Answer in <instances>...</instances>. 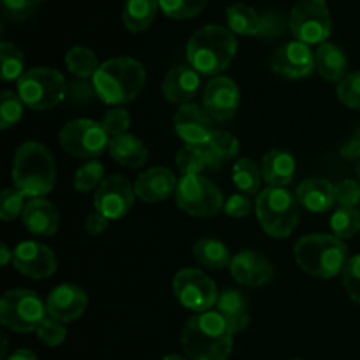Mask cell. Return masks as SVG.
<instances>
[{
	"label": "cell",
	"instance_id": "6da1fadb",
	"mask_svg": "<svg viewBox=\"0 0 360 360\" xmlns=\"http://www.w3.org/2000/svg\"><path fill=\"white\" fill-rule=\"evenodd\" d=\"M181 347L192 360H227L232 330L218 311L197 313L183 329Z\"/></svg>",
	"mask_w": 360,
	"mask_h": 360
},
{
	"label": "cell",
	"instance_id": "7a4b0ae2",
	"mask_svg": "<svg viewBox=\"0 0 360 360\" xmlns=\"http://www.w3.org/2000/svg\"><path fill=\"white\" fill-rule=\"evenodd\" d=\"M91 81L97 97L102 102L109 105L127 104L143 91L146 83V70L136 58L118 56L101 63Z\"/></svg>",
	"mask_w": 360,
	"mask_h": 360
},
{
	"label": "cell",
	"instance_id": "3957f363",
	"mask_svg": "<svg viewBox=\"0 0 360 360\" xmlns=\"http://www.w3.org/2000/svg\"><path fill=\"white\" fill-rule=\"evenodd\" d=\"M238 41L234 32L221 25H206L193 32L186 44V58L192 69L206 76L224 72L234 60Z\"/></svg>",
	"mask_w": 360,
	"mask_h": 360
},
{
	"label": "cell",
	"instance_id": "277c9868",
	"mask_svg": "<svg viewBox=\"0 0 360 360\" xmlns=\"http://www.w3.org/2000/svg\"><path fill=\"white\" fill-rule=\"evenodd\" d=\"M14 186L27 197H42L49 193L56 181V165L48 148L35 141H27L16 150L13 160Z\"/></svg>",
	"mask_w": 360,
	"mask_h": 360
},
{
	"label": "cell",
	"instance_id": "5b68a950",
	"mask_svg": "<svg viewBox=\"0 0 360 360\" xmlns=\"http://www.w3.org/2000/svg\"><path fill=\"white\" fill-rule=\"evenodd\" d=\"M295 262L315 278L330 280L347 266V245L336 236L309 234L294 246Z\"/></svg>",
	"mask_w": 360,
	"mask_h": 360
},
{
	"label": "cell",
	"instance_id": "8992f818",
	"mask_svg": "<svg viewBox=\"0 0 360 360\" xmlns=\"http://www.w3.org/2000/svg\"><path fill=\"white\" fill-rule=\"evenodd\" d=\"M257 218L271 238H288L299 224L297 197L287 188L269 186L257 195Z\"/></svg>",
	"mask_w": 360,
	"mask_h": 360
},
{
	"label": "cell",
	"instance_id": "52a82bcc",
	"mask_svg": "<svg viewBox=\"0 0 360 360\" xmlns=\"http://www.w3.org/2000/svg\"><path fill=\"white\" fill-rule=\"evenodd\" d=\"M67 81L49 67H35L18 79V95L34 111H48L67 97Z\"/></svg>",
	"mask_w": 360,
	"mask_h": 360
},
{
	"label": "cell",
	"instance_id": "ba28073f",
	"mask_svg": "<svg viewBox=\"0 0 360 360\" xmlns=\"http://www.w3.org/2000/svg\"><path fill=\"white\" fill-rule=\"evenodd\" d=\"M46 306L35 292L27 288H14L4 294L0 301V322L14 333L37 330L46 319Z\"/></svg>",
	"mask_w": 360,
	"mask_h": 360
},
{
	"label": "cell",
	"instance_id": "9c48e42d",
	"mask_svg": "<svg viewBox=\"0 0 360 360\" xmlns=\"http://www.w3.org/2000/svg\"><path fill=\"white\" fill-rule=\"evenodd\" d=\"M288 27L294 37L304 44H323L333 30L326 0H299L290 11Z\"/></svg>",
	"mask_w": 360,
	"mask_h": 360
},
{
	"label": "cell",
	"instance_id": "30bf717a",
	"mask_svg": "<svg viewBox=\"0 0 360 360\" xmlns=\"http://www.w3.org/2000/svg\"><path fill=\"white\" fill-rule=\"evenodd\" d=\"M176 202L179 210L193 217H214L224 210V195L214 183L200 174L183 176L176 188Z\"/></svg>",
	"mask_w": 360,
	"mask_h": 360
},
{
	"label": "cell",
	"instance_id": "8fae6325",
	"mask_svg": "<svg viewBox=\"0 0 360 360\" xmlns=\"http://www.w3.org/2000/svg\"><path fill=\"white\" fill-rule=\"evenodd\" d=\"M109 136L102 123L94 120H72L60 130V144L69 155L77 158H95L109 148Z\"/></svg>",
	"mask_w": 360,
	"mask_h": 360
},
{
	"label": "cell",
	"instance_id": "7c38bea8",
	"mask_svg": "<svg viewBox=\"0 0 360 360\" xmlns=\"http://www.w3.org/2000/svg\"><path fill=\"white\" fill-rule=\"evenodd\" d=\"M172 287L178 301L190 311L204 313L218 301L217 285L199 269H181L174 276Z\"/></svg>",
	"mask_w": 360,
	"mask_h": 360
},
{
	"label": "cell",
	"instance_id": "4fadbf2b",
	"mask_svg": "<svg viewBox=\"0 0 360 360\" xmlns=\"http://www.w3.org/2000/svg\"><path fill=\"white\" fill-rule=\"evenodd\" d=\"M136 190L123 176L115 174L101 183L94 195V206L108 220H120L132 210Z\"/></svg>",
	"mask_w": 360,
	"mask_h": 360
},
{
	"label": "cell",
	"instance_id": "5bb4252c",
	"mask_svg": "<svg viewBox=\"0 0 360 360\" xmlns=\"http://www.w3.org/2000/svg\"><path fill=\"white\" fill-rule=\"evenodd\" d=\"M14 267L32 280H44L55 274L56 255L39 241H23L16 246L13 257Z\"/></svg>",
	"mask_w": 360,
	"mask_h": 360
},
{
	"label": "cell",
	"instance_id": "9a60e30c",
	"mask_svg": "<svg viewBox=\"0 0 360 360\" xmlns=\"http://www.w3.org/2000/svg\"><path fill=\"white\" fill-rule=\"evenodd\" d=\"M202 104L214 122H229L239 108V88L231 77L218 76L206 84Z\"/></svg>",
	"mask_w": 360,
	"mask_h": 360
},
{
	"label": "cell",
	"instance_id": "2e32d148",
	"mask_svg": "<svg viewBox=\"0 0 360 360\" xmlns=\"http://www.w3.org/2000/svg\"><path fill=\"white\" fill-rule=\"evenodd\" d=\"M316 65V58L308 44L301 41H290L276 49L271 58V67L276 74L290 79H301L309 76Z\"/></svg>",
	"mask_w": 360,
	"mask_h": 360
},
{
	"label": "cell",
	"instance_id": "e0dca14e",
	"mask_svg": "<svg viewBox=\"0 0 360 360\" xmlns=\"http://www.w3.org/2000/svg\"><path fill=\"white\" fill-rule=\"evenodd\" d=\"M176 134L192 146H207L213 136L211 116L197 104H183L174 116Z\"/></svg>",
	"mask_w": 360,
	"mask_h": 360
},
{
	"label": "cell",
	"instance_id": "ac0fdd59",
	"mask_svg": "<svg viewBox=\"0 0 360 360\" xmlns=\"http://www.w3.org/2000/svg\"><path fill=\"white\" fill-rule=\"evenodd\" d=\"M88 306V295L81 287L72 283H62L53 288L51 294L46 301V309H48L51 319L60 320V322H74L84 313Z\"/></svg>",
	"mask_w": 360,
	"mask_h": 360
},
{
	"label": "cell",
	"instance_id": "d6986e66",
	"mask_svg": "<svg viewBox=\"0 0 360 360\" xmlns=\"http://www.w3.org/2000/svg\"><path fill=\"white\" fill-rule=\"evenodd\" d=\"M231 274L238 283L246 287H262L274 276L273 264L269 259L253 250H245L232 257Z\"/></svg>",
	"mask_w": 360,
	"mask_h": 360
},
{
	"label": "cell",
	"instance_id": "ffe728a7",
	"mask_svg": "<svg viewBox=\"0 0 360 360\" xmlns=\"http://www.w3.org/2000/svg\"><path fill=\"white\" fill-rule=\"evenodd\" d=\"M178 188V179L169 169L153 167L141 172L136 179V197L144 202H160L169 199Z\"/></svg>",
	"mask_w": 360,
	"mask_h": 360
},
{
	"label": "cell",
	"instance_id": "44dd1931",
	"mask_svg": "<svg viewBox=\"0 0 360 360\" xmlns=\"http://www.w3.org/2000/svg\"><path fill=\"white\" fill-rule=\"evenodd\" d=\"M200 86L199 72L192 67H174L165 74L162 81V91L169 102L174 104H190Z\"/></svg>",
	"mask_w": 360,
	"mask_h": 360
},
{
	"label": "cell",
	"instance_id": "7402d4cb",
	"mask_svg": "<svg viewBox=\"0 0 360 360\" xmlns=\"http://www.w3.org/2000/svg\"><path fill=\"white\" fill-rule=\"evenodd\" d=\"M25 229L35 236H53L58 231L60 217L56 207L42 197H35L25 204L23 210Z\"/></svg>",
	"mask_w": 360,
	"mask_h": 360
},
{
	"label": "cell",
	"instance_id": "603a6c76",
	"mask_svg": "<svg viewBox=\"0 0 360 360\" xmlns=\"http://www.w3.org/2000/svg\"><path fill=\"white\" fill-rule=\"evenodd\" d=\"M295 197H297L299 206L304 210L311 213H326L336 202V186L327 179H304L297 186Z\"/></svg>",
	"mask_w": 360,
	"mask_h": 360
},
{
	"label": "cell",
	"instance_id": "cb8c5ba5",
	"mask_svg": "<svg viewBox=\"0 0 360 360\" xmlns=\"http://www.w3.org/2000/svg\"><path fill=\"white\" fill-rule=\"evenodd\" d=\"M260 171H262V179L267 185L283 188L294 179L295 160L288 151L274 148L264 155Z\"/></svg>",
	"mask_w": 360,
	"mask_h": 360
},
{
	"label": "cell",
	"instance_id": "d4e9b609",
	"mask_svg": "<svg viewBox=\"0 0 360 360\" xmlns=\"http://www.w3.org/2000/svg\"><path fill=\"white\" fill-rule=\"evenodd\" d=\"M109 153L115 162L123 167L137 169L146 164L148 148L139 137L132 134H122L109 141Z\"/></svg>",
	"mask_w": 360,
	"mask_h": 360
},
{
	"label": "cell",
	"instance_id": "484cf974",
	"mask_svg": "<svg viewBox=\"0 0 360 360\" xmlns=\"http://www.w3.org/2000/svg\"><path fill=\"white\" fill-rule=\"evenodd\" d=\"M315 58L316 69H319L320 76L323 79L330 81V83H338V81L347 76L348 58L340 46L333 44V42H323L316 49Z\"/></svg>",
	"mask_w": 360,
	"mask_h": 360
},
{
	"label": "cell",
	"instance_id": "4316f807",
	"mask_svg": "<svg viewBox=\"0 0 360 360\" xmlns=\"http://www.w3.org/2000/svg\"><path fill=\"white\" fill-rule=\"evenodd\" d=\"M218 313L224 316V320L227 322L229 329L232 330V334H238L241 330L246 329L250 322L248 308H246V301L243 297L241 292L238 290H225L218 295L217 301Z\"/></svg>",
	"mask_w": 360,
	"mask_h": 360
},
{
	"label": "cell",
	"instance_id": "83f0119b",
	"mask_svg": "<svg viewBox=\"0 0 360 360\" xmlns=\"http://www.w3.org/2000/svg\"><path fill=\"white\" fill-rule=\"evenodd\" d=\"M158 7V0H127L122 13L123 25L130 32H144L155 21Z\"/></svg>",
	"mask_w": 360,
	"mask_h": 360
},
{
	"label": "cell",
	"instance_id": "f1b7e54d",
	"mask_svg": "<svg viewBox=\"0 0 360 360\" xmlns=\"http://www.w3.org/2000/svg\"><path fill=\"white\" fill-rule=\"evenodd\" d=\"M193 257L200 266L214 271L231 267L232 262L227 246L213 238H202L200 241H197L193 246Z\"/></svg>",
	"mask_w": 360,
	"mask_h": 360
},
{
	"label": "cell",
	"instance_id": "f546056e",
	"mask_svg": "<svg viewBox=\"0 0 360 360\" xmlns=\"http://www.w3.org/2000/svg\"><path fill=\"white\" fill-rule=\"evenodd\" d=\"M229 30L239 35H259L260 30V16L253 7L246 4H232L227 11Z\"/></svg>",
	"mask_w": 360,
	"mask_h": 360
},
{
	"label": "cell",
	"instance_id": "4dcf8cb0",
	"mask_svg": "<svg viewBox=\"0 0 360 360\" xmlns=\"http://www.w3.org/2000/svg\"><path fill=\"white\" fill-rule=\"evenodd\" d=\"M232 181L239 192L246 195H257L262 183V171L252 158H239L232 167Z\"/></svg>",
	"mask_w": 360,
	"mask_h": 360
},
{
	"label": "cell",
	"instance_id": "1f68e13d",
	"mask_svg": "<svg viewBox=\"0 0 360 360\" xmlns=\"http://www.w3.org/2000/svg\"><path fill=\"white\" fill-rule=\"evenodd\" d=\"M65 65L74 76L83 77V79L94 77L98 67H101L95 53L90 48H84V46H74L67 51Z\"/></svg>",
	"mask_w": 360,
	"mask_h": 360
},
{
	"label": "cell",
	"instance_id": "d6a6232c",
	"mask_svg": "<svg viewBox=\"0 0 360 360\" xmlns=\"http://www.w3.org/2000/svg\"><path fill=\"white\" fill-rule=\"evenodd\" d=\"M330 229L338 239H350L360 231V213L357 207L340 206L330 217Z\"/></svg>",
	"mask_w": 360,
	"mask_h": 360
},
{
	"label": "cell",
	"instance_id": "836d02e7",
	"mask_svg": "<svg viewBox=\"0 0 360 360\" xmlns=\"http://www.w3.org/2000/svg\"><path fill=\"white\" fill-rule=\"evenodd\" d=\"M176 165H178L183 176L200 174L204 169H207L206 146H192V144H186L176 155Z\"/></svg>",
	"mask_w": 360,
	"mask_h": 360
},
{
	"label": "cell",
	"instance_id": "e575fe53",
	"mask_svg": "<svg viewBox=\"0 0 360 360\" xmlns=\"http://www.w3.org/2000/svg\"><path fill=\"white\" fill-rule=\"evenodd\" d=\"M0 60H2V79L14 81L23 76L25 56L16 44L4 41L0 44Z\"/></svg>",
	"mask_w": 360,
	"mask_h": 360
},
{
	"label": "cell",
	"instance_id": "d590c367",
	"mask_svg": "<svg viewBox=\"0 0 360 360\" xmlns=\"http://www.w3.org/2000/svg\"><path fill=\"white\" fill-rule=\"evenodd\" d=\"M102 176H104V165L97 160H90L77 169L76 176H74V188L83 193L91 192L104 181Z\"/></svg>",
	"mask_w": 360,
	"mask_h": 360
},
{
	"label": "cell",
	"instance_id": "8d00e7d4",
	"mask_svg": "<svg viewBox=\"0 0 360 360\" xmlns=\"http://www.w3.org/2000/svg\"><path fill=\"white\" fill-rule=\"evenodd\" d=\"M207 0H158L160 9L172 20H190L197 16Z\"/></svg>",
	"mask_w": 360,
	"mask_h": 360
},
{
	"label": "cell",
	"instance_id": "74e56055",
	"mask_svg": "<svg viewBox=\"0 0 360 360\" xmlns=\"http://www.w3.org/2000/svg\"><path fill=\"white\" fill-rule=\"evenodd\" d=\"M23 101L18 94L4 90L0 94V116H2V129H11L16 125L23 116Z\"/></svg>",
	"mask_w": 360,
	"mask_h": 360
},
{
	"label": "cell",
	"instance_id": "f35d334b",
	"mask_svg": "<svg viewBox=\"0 0 360 360\" xmlns=\"http://www.w3.org/2000/svg\"><path fill=\"white\" fill-rule=\"evenodd\" d=\"M336 95L347 108L360 109V70L359 72L347 74L340 81Z\"/></svg>",
	"mask_w": 360,
	"mask_h": 360
},
{
	"label": "cell",
	"instance_id": "ab89813d",
	"mask_svg": "<svg viewBox=\"0 0 360 360\" xmlns=\"http://www.w3.org/2000/svg\"><path fill=\"white\" fill-rule=\"evenodd\" d=\"M25 193L18 188H6L0 195V218L4 221H11L23 213L25 210Z\"/></svg>",
	"mask_w": 360,
	"mask_h": 360
},
{
	"label": "cell",
	"instance_id": "60d3db41",
	"mask_svg": "<svg viewBox=\"0 0 360 360\" xmlns=\"http://www.w3.org/2000/svg\"><path fill=\"white\" fill-rule=\"evenodd\" d=\"M288 21L285 20L283 14L276 13V11H267L260 16V30L259 37L264 41H274L280 35L285 34Z\"/></svg>",
	"mask_w": 360,
	"mask_h": 360
},
{
	"label": "cell",
	"instance_id": "b9f144b4",
	"mask_svg": "<svg viewBox=\"0 0 360 360\" xmlns=\"http://www.w3.org/2000/svg\"><path fill=\"white\" fill-rule=\"evenodd\" d=\"M35 334H37L39 341H42V343L48 345V347H58V345H62L63 340H65L67 330L63 322L49 316V319L42 320L41 326L35 330Z\"/></svg>",
	"mask_w": 360,
	"mask_h": 360
},
{
	"label": "cell",
	"instance_id": "7bdbcfd3",
	"mask_svg": "<svg viewBox=\"0 0 360 360\" xmlns=\"http://www.w3.org/2000/svg\"><path fill=\"white\" fill-rule=\"evenodd\" d=\"M101 123L102 129H104L105 134L109 136V139H112V137L127 134V129L130 127V116L125 109L115 108L109 109V111L105 112Z\"/></svg>",
	"mask_w": 360,
	"mask_h": 360
},
{
	"label": "cell",
	"instance_id": "ee69618b",
	"mask_svg": "<svg viewBox=\"0 0 360 360\" xmlns=\"http://www.w3.org/2000/svg\"><path fill=\"white\" fill-rule=\"evenodd\" d=\"M210 146L220 155L224 160L238 157L239 153V141L236 139L232 134L225 132V130H214L213 136L210 139Z\"/></svg>",
	"mask_w": 360,
	"mask_h": 360
},
{
	"label": "cell",
	"instance_id": "f6af8a7d",
	"mask_svg": "<svg viewBox=\"0 0 360 360\" xmlns=\"http://www.w3.org/2000/svg\"><path fill=\"white\" fill-rule=\"evenodd\" d=\"M343 285L347 294L360 304V255L352 257L345 266Z\"/></svg>",
	"mask_w": 360,
	"mask_h": 360
},
{
	"label": "cell",
	"instance_id": "bcb514c9",
	"mask_svg": "<svg viewBox=\"0 0 360 360\" xmlns=\"http://www.w3.org/2000/svg\"><path fill=\"white\" fill-rule=\"evenodd\" d=\"M44 0H2V11L13 20H27Z\"/></svg>",
	"mask_w": 360,
	"mask_h": 360
},
{
	"label": "cell",
	"instance_id": "7dc6e473",
	"mask_svg": "<svg viewBox=\"0 0 360 360\" xmlns=\"http://www.w3.org/2000/svg\"><path fill=\"white\" fill-rule=\"evenodd\" d=\"M67 94H69L70 101L76 102V104H88L97 95V91H95L94 81L76 77L67 86Z\"/></svg>",
	"mask_w": 360,
	"mask_h": 360
},
{
	"label": "cell",
	"instance_id": "c3c4849f",
	"mask_svg": "<svg viewBox=\"0 0 360 360\" xmlns=\"http://www.w3.org/2000/svg\"><path fill=\"white\" fill-rule=\"evenodd\" d=\"M336 200L341 206L355 207L360 202V186L354 179H343L336 185Z\"/></svg>",
	"mask_w": 360,
	"mask_h": 360
},
{
	"label": "cell",
	"instance_id": "681fc988",
	"mask_svg": "<svg viewBox=\"0 0 360 360\" xmlns=\"http://www.w3.org/2000/svg\"><path fill=\"white\" fill-rule=\"evenodd\" d=\"M224 211L232 218H243L248 217L252 213V200L246 193H234L225 202Z\"/></svg>",
	"mask_w": 360,
	"mask_h": 360
},
{
	"label": "cell",
	"instance_id": "f907efd6",
	"mask_svg": "<svg viewBox=\"0 0 360 360\" xmlns=\"http://www.w3.org/2000/svg\"><path fill=\"white\" fill-rule=\"evenodd\" d=\"M108 225H109V220L104 217V214L98 213V211L91 213L90 217L86 218V221H84V229H86L88 234L91 236L102 234V232L108 229Z\"/></svg>",
	"mask_w": 360,
	"mask_h": 360
},
{
	"label": "cell",
	"instance_id": "816d5d0a",
	"mask_svg": "<svg viewBox=\"0 0 360 360\" xmlns=\"http://www.w3.org/2000/svg\"><path fill=\"white\" fill-rule=\"evenodd\" d=\"M341 155H343L345 158H350V160H359L360 158V129L354 134V137H352V139L345 144L343 150H341Z\"/></svg>",
	"mask_w": 360,
	"mask_h": 360
},
{
	"label": "cell",
	"instance_id": "f5cc1de1",
	"mask_svg": "<svg viewBox=\"0 0 360 360\" xmlns=\"http://www.w3.org/2000/svg\"><path fill=\"white\" fill-rule=\"evenodd\" d=\"M7 360H39L37 355L32 350H27V348H20V350L14 352Z\"/></svg>",
	"mask_w": 360,
	"mask_h": 360
},
{
	"label": "cell",
	"instance_id": "db71d44e",
	"mask_svg": "<svg viewBox=\"0 0 360 360\" xmlns=\"http://www.w3.org/2000/svg\"><path fill=\"white\" fill-rule=\"evenodd\" d=\"M13 257H14V252H11V250L7 248V245L0 246V264H2V266H7Z\"/></svg>",
	"mask_w": 360,
	"mask_h": 360
},
{
	"label": "cell",
	"instance_id": "11a10c76",
	"mask_svg": "<svg viewBox=\"0 0 360 360\" xmlns=\"http://www.w3.org/2000/svg\"><path fill=\"white\" fill-rule=\"evenodd\" d=\"M162 360H188V359L181 357V355H178V354H172V355H165Z\"/></svg>",
	"mask_w": 360,
	"mask_h": 360
},
{
	"label": "cell",
	"instance_id": "9f6ffc18",
	"mask_svg": "<svg viewBox=\"0 0 360 360\" xmlns=\"http://www.w3.org/2000/svg\"><path fill=\"white\" fill-rule=\"evenodd\" d=\"M355 171H357V178H359V181H360V158L357 160V167H355Z\"/></svg>",
	"mask_w": 360,
	"mask_h": 360
},
{
	"label": "cell",
	"instance_id": "6f0895ef",
	"mask_svg": "<svg viewBox=\"0 0 360 360\" xmlns=\"http://www.w3.org/2000/svg\"><path fill=\"white\" fill-rule=\"evenodd\" d=\"M295 360H299V359H295Z\"/></svg>",
	"mask_w": 360,
	"mask_h": 360
}]
</instances>
